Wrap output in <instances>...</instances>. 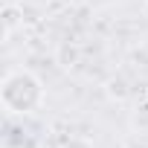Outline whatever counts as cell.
Instances as JSON below:
<instances>
[{
    "instance_id": "cell-1",
    "label": "cell",
    "mask_w": 148,
    "mask_h": 148,
    "mask_svg": "<svg viewBox=\"0 0 148 148\" xmlns=\"http://www.w3.org/2000/svg\"><path fill=\"white\" fill-rule=\"evenodd\" d=\"M0 99H3V108L9 113H32L44 102V84L29 70H12L3 79Z\"/></svg>"
},
{
    "instance_id": "cell-2",
    "label": "cell",
    "mask_w": 148,
    "mask_h": 148,
    "mask_svg": "<svg viewBox=\"0 0 148 148\" xmlns=\"http://www.w3.org/2000/svg\"><path fill=\"white\" fill-rule=\"evenodd\" d=\"M21 18H23V12H21L18 6H6V9H3V29H6V35L15 32V26L21 23Z\"/></svg>"
}]
</instances>
